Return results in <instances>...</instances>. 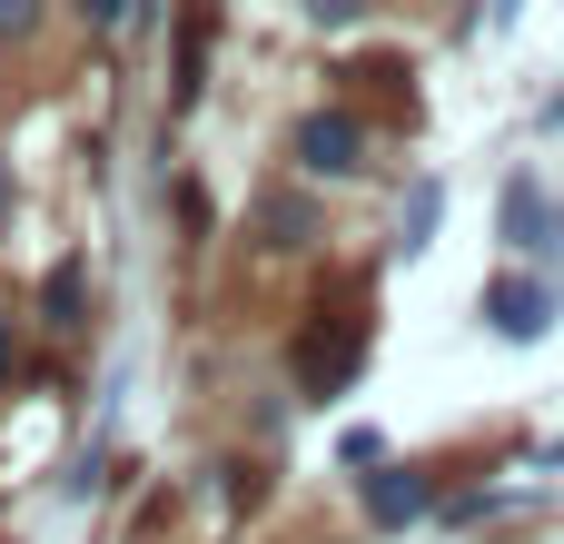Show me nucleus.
I'll list each match as a JSON object with an SVG mask.
<instances>
[{"mask_svg":"<svg viewBox=\"0 0 564 544\" xmlns=\"http://www.w3.org/2000/svg\"><path fill=\"white\" fill-rule=\"evenodd\" d=\"M288 159H297L307 178H357V168H367V129H357L347 109H317V119H297Z\"/></svg>","mask_w":564,"mask_h":544,"instance_id":"obj_1","label":"nucleus"},{"mask_svg":"<svg viewBox=\"0 0 564 544\" xmlns=\"http://www.w3.org/2000/svg\"><path fill=\"white\" fill-rule=\"evenodd\" d=\"M486 327L516 337V347L545 337V327H555V287H545V278H496V287H486Z\"/></svg>","mask_w":564,"mask_h":544,"instance_id":"obj_2","label":"nucleus"},{"mask_svg":"<svg viewBox=\"0 0 564 544\" xmlns=\"http://www.w3.org/2000/svg\"><path fill=\"white\" fill-rule=\"evenodd\" d=\"M436 505V486L416 476V466H387V476H367V525H416Z\"/></svg>","mask_w":564,"mask_h":544,"instance_id":"obj_3","label":"nucleus"},{"mask_svg":"<svg viewBox=\"0 0 564 544\" xmlns=\"http://www.w3.org/2000/svg\"><path fill=\"white\" fill-rule=\"evenodd\" d=\"M40 317H50V327H79V317H89V258H59V268L40 278Z\"/></svg>","mask_w":564,"mask_h":544,"instance_id":"obj_4","label":"nucleus"},{"mask_svg":"<svg viewBox=\"0 0 564 544\" xmlns=\"http://www.w3.org/2000/svg\"><path fill=\"white\" fill-rule=\"evenodd\" d=\"M506 248H545V188L506 178Z\"/></svg>","mask_w":564,"mask_h":544,"instance_id":"obj_5","label":"nucleus"},{"mask_svg":"<svg viewBox=\"0 0 564 544\" xmlns=\"http://www.w3.org/2000/svg\"><path fill=\"white\" fill-rule=\"evenodd\" d=\"M307 228H317V218H307L297 198H278V208H268V248H307Z\"/></svg>","mask_w":564,"mask_h":544,"instance_id":"obj_6","label":"nucleus"},{"mask_svg":"<svg viewBox=\"0 0 564 544\" xmlns=\"http://www.w3.org/2000/svg\"><path fill=\"white\" fill-rule=\"evenodd\" d=\"M436 208H446V188H436V178H426V188H416V198H406V248H426V238H436Z\"/></svg>","mask_w":564,"mask_h":544,"instance_id":"obj_7","label":"nucleus"},{"mask_svg":"<svg viewBox=\"0 0 564 544\" xmlns=\"http://www.w3.org/2000/svg\"><path fill=\"white\" fill-rule=\"evenodd\" d=\"M79 10H89L99 30H129V20H139V0H79Z\"/></svg>","mask_w":564,"mask_h":544,"instance_id":"obj_8","label":"nucleus"},{"mask_svg":"<svg viewBox=\"0 0 564 544\" xmlns=\"http://www.w3.org/2000/svg\"><path fill=\"white\" fill-rule=\"evenodd\" d=\"M307 10H317L327 30H347V20H367V0H307Z\"/></svg>","mask_w":564,"mask_h":544,"instance_id":"obj_9","label":"nucleus"},{"mask_svg":"<svg viewBox=\"0 0 564 544\" xmlns=\"http://www.w3.org/2000/svg\"><path fill=\"white\" fill-rule=\"evenodd\" d=\"M10 367H20V337H10V317H0V387H10Z\"/></svg>","mask_w":564,"mask_h":544,"instance_id":"obj_10","label":"nucleus"},{"mask_svg":"<svg viewBox=\"0 0 564 544\" xmlns=\"http://www.w3.org/2000/svg\"><path fill=\"white\" fill-rule=\"evenodd\" d=\"M30 10H40V0H0V30H20V20H30Z\"/></svg>","mask_w":564,"mask_h":544,"instance_id":"obj_11","label":"nucleus"},{"mask_svg":"<svg viewBox=\"0 0 564 544\" xmlns=\"http://www.w3.org/2000/svg\"><path fill=\"white\" fill-rule=\"evenodd\" d=\"M0 218H10V168H0Z\"/></svg>","mask_w":564,"mask_h":544,"instance_id":"obj_12","label":"nucleus"}]
</instances>
